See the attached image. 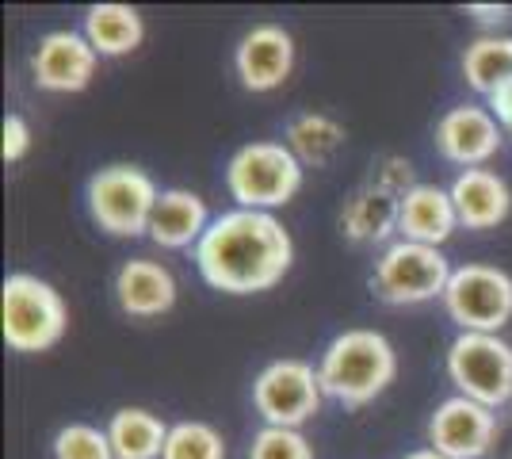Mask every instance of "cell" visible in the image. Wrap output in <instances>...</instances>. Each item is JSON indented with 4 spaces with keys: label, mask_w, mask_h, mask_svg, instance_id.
<instances>
[{
    "label": "cell",
    "mask_w": 512,
    "mask_h": 459,
    "mask_svg": "<svg viewBox=\"0 0 512 459\" xmlns=\"http://www.w3.org/2000/svg\"><path fill=\"white\" fill-rule=\"evenodd\" d=\"M192 253L207 287L222 295H260L291 272L295 241L276 215L234 207L214 215Z\"/></svg>",
    "instance_id": "6da1fadb"
},
{
    "label": "cell",
    "mask_w": 512,
    "mask_h": 459,
    "mask_svg": "<svg viewBox=\"0 0 512 459\" xmlns=\"http://www.w3.org/2000/svg\"><path fill=\"white\" fill-rule=\"evenodd\" d=\"M318 379L325 398L344 410H363L398 379V352L379 329H344L321 352Z\"/></svg>",
    "instance_id": "7a4b0ae2"
},
{
    "label": "cell",
    "mask_w": 512,
    "mask_h": 459,
    "mask_svg": "<svg viewBox=\"0 0 512 459\" xmlns=\"http://www.w3.org/2000/svg\"><path fill=\"white\" fill-rule=\"evenodd\" d=\"M0 329L12 352H50L69 329V306L50 280L12 272L0 284Z\"/></svg>",
    "instance_id": "3957f363"
},
{
    "label": "cell",
    "mask_w": 512,
    "mask_h": 459,
    "mask_svg": "<svg viewBox=\"0 0 512 459\" xmlns=\"http://www.w3.org/2000/svg\"><path fill=\"white\" fill-rule=\"evenodd\" d=\"M302 161L283 142H245L226 161V192L245 211L287 207L302 192Z\"/></svg>",
    "instance_id": "277c9868"
},
{
    "label": "cell",
    "mask_w": 512,
    "mask_h": 459,
    "mask_svg": "<svg viewBox=\"0 0 512 459\" xmlns=\"http://www.w3.org/2000/svg\"><path fill=\"white\" fill-rule=\"evenodd\" d=\"M157 184L138 165H104L88 176L85 203L92 222L111 238H142L150 234L153 207H157Z\"/></svg>",
    "instance_id": "5b68a950"
},
{
    "label": "cell",
    "mask_w": 512,
    "mask_h": 459,
    "mask_svg": "<svg viewBox=\"0 0 512 459\" xmlns=\"http://www.w3.org/2000/svg\"><path fill=\"white\" fill-rule=\"evenodd\" d=\"M451 261L444 249L417 245V241L394 238L371 268V291L386 306H421L444 299L451 280Z\"/></svg>",
    "instance_id": "8992f818"
},
{
    "label": "cell",
    "mask_w": 512,
    "mask_h": 459,
    "mask_svg": "<svg viewBox=\"0 0 512 459\" xmlns=\"http://www.w3.org/2000/svg\"><path fill=\"white\" fill-rule=\"evenodd\" d=\"M444 368L455 394L501 410L512 402V345L501 333H459L448 345Z\"/></svg>",
    "instance_id": "52a82bcc"
},
{
    "label": "cell",
    "mask_w": 512,
    "mask_h": 459,
    "mask_svg": "<svg viewBox=\"0 0 512 459\" xmlns=\"http://www.w3.org/2000/svg\"><path fill=\"white\" fill-rule=\"evenodd\" d=\"M440 303L459 333H501L512 322V276L497 264H459Z\"/></svg>",
    "instance_id": "ba28073f"
},
{
    "label": "cell",
    "mask_w": 512,
    "mask_h": 459,
    "mask_svg": "<svg viewBox=\"0 0 512 459\" xmlns=\"http://www.w3.org/2000/svg\"><path fill=\"white\" fill-rule=\"evenodd\" d=\"M321 402H325V391H321L318 368L299 356L272 360L253 379V410L264 425L302 429L310 417H318Z\"/></svg>",
    "instance_id": "9c48e42d"
},
{
    "label": "cell",
    "mask_w": 512,
    "mask_h": 459,
    "mask_svg": "<svg viewBox=\"0 0 512 459\" xmlns=\"http://www.w3.org/2000/svg\"><path fill=\"white\" fill-rule=\"evenodd\" d=\"M497 444V410L463 394L444 398L428 417V448L448 459H482Z\"/></svg>",
    "instance_id": "30bf717a"
},
{
    "label": "cell",
    "mask_w": 512,
    "mask_h": 459,
    "mask_svg": "<svg viewBox=\"0 0 512 459\" xmlns=\"http://www.w3.org/2000/svg\"><path fill=\"white\" fill-rule=\"evenodd\" d=\"M505 142V127L482 104H459L436 119V150L459 169H486Z\"/></svg>",
    "instance_id": "8fae6325"
},
{
    "label": "cell",
    "mask_w": 512,
    "mask_h": 459,
    "mask_svg": "<svg viewBox=\"0 0 512 459\" xmlns=\"http://www.w3.org/2000/svg\"><path fill=\"white\" fill-rule=\"evenodd\" d=\"M234 73L245 92H276L295 73V39L279 23H256L234 46Z\"/></svg>",
    "instance_id": "7c38bea8"
},
{
    "label": "cell",
    "mask_w": 512,
    "mask_h": 459,
    "mask_svg": "<svg viewBox=\"0 0 512 459\" xmlns=\"http://www.w3.org/2000/svg\"><path fill=\"white\" fill-rule=\"evenodd\" d=\"M100 54L81 31H46L31 54V81L43 92H85L96 77Z\"/></svg>",
    "instance_id": "4fadbf2b"
},
{
    "label": "cell",
    "mask_w": 512,
    "mask_h": 459,
    "mask_svg": "<svg viewBox=\"0 0 512 459\" xmlns=\"http://www.w3.org/2000/svg\"><path fill=\"white\" fill-rule=\"evenodd\" d=\"M115 303L127 318H161L176 306V276L161 261L130 257L115 272Z\"/></svg>",
    "instance_id": "5bb4252c"
},
{
    "label": "cell",
    "mask_w": 512,
    "mask_h": 459,
    "mask_svg": "<svg viewBox=\"0 0 512 459\" xmlns=\"http://www.w3.org/2000/svg\"><path fill=\"white\" fill-rule=\"evenodd\" d=\"M451 203L463 230H493L509 219L512 211V192L505 176L493 169H463L451 180Z\"/></svg>",
    "instance_id": "9a60e30c"
},
{
    "label": "cell",
    "mask_w": 512,
    "mask_h": 459,
    "mask_svg": "<svg viewBox=\"0 0 512 459\" xmlns=\"http://www.w3.org/2000/svg\"><path fill=\"white\" fill-rule=\"evenodd\" d=\"M398 215H402V196L379 188L375 180L360 184L341 207V234L352 245H390L398 234Z\"/></svg>",
    "instance_id": "2e32d148"
},
{
    "label": "cell",
    "mask_w": 512,
    "mask_h": 459,
    "mask_svg": "<svg viewBox=\"0 0 512 459\" xmlns=\"http://www.w3.org/2000/svg\"><path fill=\"white\" fill-rule=\"evenodd\" d=\"M455 230H459V215H455V203H451L448 188H440V184H417L413 192L402 196L398 238L444 249V241Z\"/></svg>",
    "instance_id": "e0dca14e"
},
{
    "label": "cell",
    "mask_w": 512,
    "mask_h": 459,
    "mask_svg": "<svg viewBox=\"0 0 512 459\" xmlns=\"http://www.w3.org/2000/svg\"><path fill=\"white\" fill-rule=\"evenodd\" d=\"M207 226H211V211L203 196H195L188 188H165L153 207L146 238L161 249H195L199 238L207 234Z\"/></svg>",
    "instance_id": "ac0fdd59"
},
{
    "label": "cell",
    "mask_w": 512,
    "mask_h": 459,
    "mask_svg": "<svg viewBox=\"0 0 512 459\" xmlns=\"http://www.w3.org/2000/svg\"><path fill=\"white\" fill-rule=\"evenodd\" d=\"M81 35L100 58H127L146 39V23H142V12L130 4H92L85 12Z\"/></svg>",
    "instance_id": "d6986e66"
},
{
    "label": "cell",
    "mask_w": 512,
    "mask_h": 459,
    "mask_svg": "<svg viewBox=\"0 0 512 459\" xmlns=\"http://www.w3.org/2000/svg\"><path fill=\"white\" fill-rule=\"evenodd\" d=\"M344 138H348L344 127L333 115H325V111H299V115H291L287 127H283V146L299 157L302 169H306V165L325 169V165L341 153Z\"/></svg>",
    "instance_id": "ffe728a7"
},
{
    "label": "cell",
    "mask_w": 512,
    "mask_h": 459,
    "mask_svg": "<svg viewBox=\"0 0 512 459\" xmlns=\"http://www.w3.org/2000/svg\"><path fill=\"white\" fill-rule=\"evenodd\" d=\"M107 440L115 448V459H161L169 425L146 406H123L107 421Z\"/></svg>",
    "instance_id": "44dd1931"
},
{
    "label": "cell",
    "mask_w": 512,
    "mask_h": 459,
    "mask_svg": "<svg viewBox=\"0 0 512 459\" xmlns=\"http://www.w3.org/2000/svg\"><path fill=\"white\" fill-rule=\"evenodd\" d=\"M463 81L478 96H497L512 85V35H478L463 50Z\"/></svg>",
    "instance_id": "7402d4cb"
},
{
    "label": "cell",
    "mask_w": 512,
    "mask_h": 459,
    "mask_svg": "<svg viewBox=\"0 0 512 459\" xmlns=\"http://www.w3.org/2000/svg\"><path fill=\"white\" fill-rule=\"evenodd\" d=\"M161 459H226V437L207 421H176Z\"/></svg>",
    "instance_id": "603a6c76"
},
{
    "label": "cell",
    "mask_w": 512,
    "mask_h": 459,
    "mask_svg": "<svg viewBox=\"0 0 512 459\" xmlns=\"http://www.w3.org/2000/svg\"><path fill=\"white\" fill-rule=\"evenodd\" d=\"M54 459H115V448L107 440V429L73 421L54 433Z\"/></svg>",
    "instance_id": "cb8c5ba5"
},
{
    "label": "cell",
    "mask_w": 512,
    "mask_h": 459,
    "mask_svg": "<svg viewBox=\"0 0 512 459\" xmlns=\"http://www.w3.org/2000/svg\"><path fill=\"white\" fill-rule=\"evenodd\" d=\"M249 459H314V444L302 429H276L264 425L249 444Z\"/></svg>",
    "instance_id": "d4e9b609"
},
{
    "label": "cell",
    "mask_w": 512,
    "mask_h": 459,
    "mask_svg": "<svg viewBox=\"0 0 512 459\" xmlns=\"http://www.w3.org/2000/svg\"><path fill=\"white\" fill-rule=\"evenodd\" d=\"M371 180L379 184V188H386V192H394V196H406V192H413L421 180L413 176V165H409V157H402V153H386V157H379L375 165H371Z\"/></svg>",
    "instance_id": "484cf974"
},
{
    "label": "cell",
    "mask_w": 512,
    "mask_h": 459,
    "mask_svg": "<svg viewBox=\"0 0 512 459\" xmlns=\"http://www.w3.org/2000/svg\"><path fill=\"white\" fill-rule=\"evenodd\" d=\"M31 142H35V134H31V123L23 119V115H4V127H0V157L8 161V165H16L23 161L27 153H31Z\"/></svg>",
    "instance_id": "4316f807"
},
{
    "label": "cell",
    "mask_w": 512,
    "mask_h": 459,
    "mask_svg": "<svg viewBox=\"0 0 512 459\" xmlns=\"http://www.w3.org/2000/svg\"><path fill=\"white\" fill-rule=\"evenodd\" d=\"M490 111L497 115V123L505 127V138H512V85L501 88L497 96H490Z\"/></svg>",
    "instance_id": "83f0119b"
},
{
    "label": "cell",
    "mask_w": 512,
    "mask_h": 459,
    "mask_svg": "<svg viewBox=\"0 0 512 459\" xmlns=\"http://www.w3.org/2000/svg\"><path fill=\"white\" fill-rule=\"evenodd\" d=\"M467 12L478 23H505L509 20V8H505V4H497V8H493V4H470Z\"/></svg>",
    "instance_id": "f1b7e54d"
},
{
    "label": "cell",
    "mask_w": 512,
    "mask_h": 459,
    "mask_svg": "<svg viewBox=\"0 0 512 459\" xmlns=\"http://www.w3.org/2000/svg\"><path fill=\"white\" fill-rule=\"evenodd\" d=\"M402 459H448V456H440L436 448H417V452H409V456H402Z\"/></svg>",
    "instance_id": "f546056e"
},
{
    "label": "cell",
    "mask_w": 512,
    "mask_h": 459,
    "mask_svg": "<svg viewBox=\"0 0 512 459\" xmlns=\"http://www.w3.org/2000/svg\"><path fill=\"white\" fill-rule=\"evenodd\" d=\"M509 459H512V456H509Z\"/></svg>",
    "instance_id": "4dcf8cb0"
}]
</instances>
